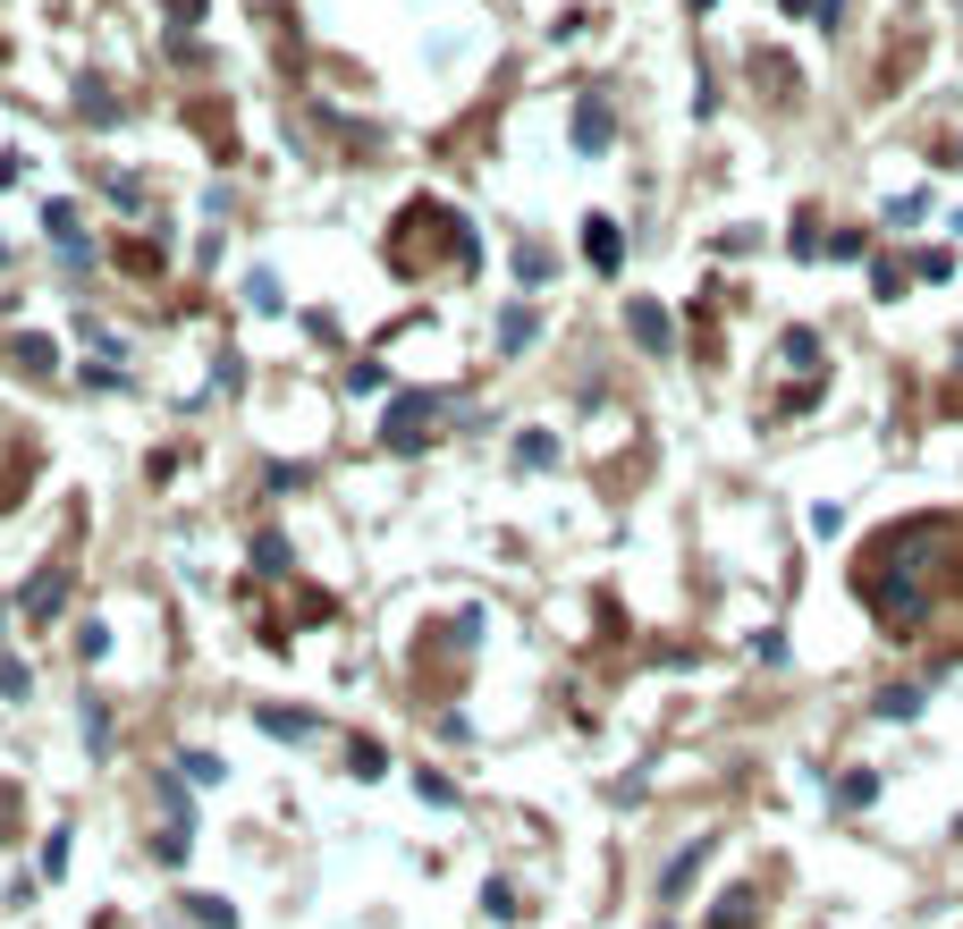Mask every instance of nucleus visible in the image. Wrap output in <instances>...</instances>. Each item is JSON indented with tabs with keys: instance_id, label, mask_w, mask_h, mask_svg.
<instances>
[{
	"instance_id": "obj_1",
	"label": "nucleus",
	"mask_w": 963,
	"mask_h": 929,
	"mask_svg": "<svg viewBox=\"0 0 963 929\" xmlns=\"http://www.w3.org/2000/svg\"><path fill=\"white\" fill-rule=\"evenodd\" d=\"M440 406H449L440 389H406V397H389L381 440H389V449H423V440H431V415H440Z\"/></svg>"
},
{
	"instance_id": "obj_2",
	"label": "nucleus",
	"mask_w": 963,
	"mask_h": 929,
	"mask_svg": "<svg viewBox=\"0 0 963 929\" xmlns=\"http://www.w3.org/2000/svg\"><path fill=\"white\" fill-rule=\"evenodd\" d=\"M626 330H634V347H651V355H668V347H676V321L659 313V305H642V296L626 305Z\"/></svg>"
},
{
	"instance_id": "obj_3",
	"label": "nucleus",
	"mask_w": 963,
	"mask_h": 929,
	"mask_svg": "<svg viewBox=\"0 0 963 929\" xmlns=\"http://www.w3.org/2000/svg\"><path fill=\"white\" fill-rule=\"evenodd\" d=\"M609 135H617L609 102H601V94H583V102H575V144H583V153H609Z\"/></svg>"
},
{
	"instance_id": "obj_4",
	"label": "nucleus",
	"mask_w": 963,
	"mask_h": 929,
	"mask_svg": "<svg viewBox=\"0 0 963 929\" xmlns=\"http://www.w3.org/2000/svg\"><path fill=\"white\" fill-rule=\"evenodd\" d=\"M702 862H710V836H693V845H685V854H676V862L659 870V904H676V896H685V888H693V870H702Z\"/></svg>"
},
{
	"instance_id": "obj_5",
	"label": "nucleus",
	"mask_w": 963,
	"mask_h": 929,
	"mask_svg": "<svg viewBox=\"0 0 963 929\" xmlns=\"http://www.w3.org/2000/svg\"><path fill=\"white\" fill-rule=\"evenodd\" d=\"M583 262H592V271H617V262H626V237H617V221H583Z\"/></svg>"
},
{
	"instance_id": "obj_6",
	"label": "nucleus",
	"mask_w": 963,
	"mask_h": 929,
	"mask_svg": "<svg viewBox=\"0 0 963 929\" xmlns=\"http://www.w3.org/2000/svg\"><path fill=\"white\" fill-rule=\"evenodd\" d=\"M271 736H288V743H305V736H321V718H305V710H254Z\"/></svg>"
},
{
	"instance_id": "obj_7",
	"label": "nucleus",
	"mask_w": 963,
	"mask_h": 929,
	"mask_svg": "<svg viewBox=\"0 0 963 929\" xmlns=\"http://www.w3.org/2000/svg\"><path fill=\"white\" fill-rule=\"evenodd\" d=\"M60 600H68V575H34L26 583V617H51Z\"/></svg>"
},
{
	"instance_id": "obj_8",
	"label": "nucleus",
	"mask_w": 963,
	"mask_h": 929,
	"mask_svg": "<svg viewBox=\"0 0 963 929\" xmlns=\"http://www.w3.org/2000/svg\"><path fill=\"white\" fill-rule=\"evenodd\" d=\"M879 718H922V684H888V693H879Z\"/></svg>"
},
{
	"instance_id": "obj_9",
	"label": "nucleus",
	"mask_w": 963,
	"mask_h": 929,
	"mask_svg": "<svg viewBox=\"0 0 963 929\" xmlns=\"http://www.w3.org/2000/svg\"><path fill=\"white\" fill-rule=\"evenodd\" d=\"M9 355H17L26 372H51V364H60V347H51V338H9Z\"/></svg>"
},
{
	"instance_id": "obj_10",
	"label": "nucleus",
	"mask_w": 963,
	"mask_h": 929,
	"mask_svg": "<svg viewBox=\"0 0 963 929\" xmlns=\"http://www.w3.org/2000/svg\"><path fill=\"white\" fill-rule=\"evenodd\" d=\"M533 330H542V321L524 313V305H508V313H499V347H524V338H533Z\"/></svg>"
},
{
	"instance_id": "obj_11",
	"label": "nucleus",
	"mask_w": 963,
	"mask_h": 929,
	"mask_svg": "<svg viewBox=\"0 0 963 929\" xmlns=\"http://www.w3.org/2000/svg\"><path fill=\"white\" fill-rule=\"evenodd\" d=\"M187 913H194L203 929H228V921H237V913H228V896H187Z\"/></svg>"
},
{
	"instance_id": "obj_12",
	"label": "nucleus",
	"mask_w": 963,
	"mask_h": 929,
	"mask_svg": "<svg viewBox=\"0 0 963 929\" xmlns=\"http://www.w3.org/2000/svg\"><path fill=\"white\" fill-rule=\"evenodd\" d=\"M482 913H490V921H515V888H508V879H490V888H482Z\"/></svg>"
},
{
	"instance_id": "obj_13",
	"label": "nucleus",
	"mask_w": 963,
	"mask_h": 929,
	"mask_svg": "<svg viewBox=\"0 0 963 929\" xmlns=\"http://www.w3.org/2000/svg\"><path fill=\"white\" fill-rule=\"evenodd\" d=\"M870 795H879V777H870V770H854V777H845V786H836V802H845V811H863Z\"/></svg>"
},
{
	"instance_id": "obj_14",
	"label": "nucleus",
	"mask_w": 963,
	"mask_h": 929,
	"mask_svg": "<svg viewBox=\"0 0 963 929\" xmlns=\"http://www.w3.org/2000/svg\"><path fill=\"white\" fill-rule=\"evenodd\" d=\"M254 558H262V575H288V541H280V533H262Z\"/></svg>"
},
{
	"instance_id": "obj_15",
	"label": "nucleus",
	"mask_w": 963,
	"mask_h": 929,
	"mask_svg": "<svg viewBox=\"0 0 963 929\" xmlns=\"http://www.w3.org/2000/svg\"><path fill=\"white\" fill-rule=\"evenodd\" d=\"M178 770H187V777H194V786H221V777H228V770H221V761H212V752H187V761H178Z\"/></svg>"
},
{
	"instance_id": "obj_16",
	"label": "nucleus",
	"mask_w": 963,
	"mask_h": 929,
	"mask_svg": "<svg viewBox=\"0 0 963 929\" xmlns=\"http://www.w3.org/2000/svg\"><path fill=\"white\" fill-rule=\"evenodd\" d=\"M777 355H786V364H820V338H811V330H786V347H777Z\"/></svg>"
},
{
	"instance_id": "obj_17",
	"label": "nucleus",
	"mask_w": 963,
	"mask_h": 929,
	"mask_svg": "<svg viewBox=\"0 0 963 929\" xmlns=\"http://www.w3.org/2000/svg\"><path fill=\"white\" fill-rule=\"evenodd\" d=\"M515 456H524V465H558V440H549V431H533V440H515Z\"/></svg>"
},
{
	"instance_id": "obj_18",
	"label": "nucleus",
	"mask_w": 963,
	"mask_h": 929,
	"mask_svg": "<svg viewBox=\"0 0 963 929\" xmlns=\"http://www.w3.org/2000/svg\"><path fill=\"white\" fill-rule=\"evenodd\" d=\"M744 921H752V896H744V888H736V896H718V929H744Z\"/></svg>"
},
{
	"instance_id": "obj_19",
	"label": "nucleus",
	"mask_w": 963,
	"mask_h": 929,
	"mask_svg": "<svg viewBox=\"0 0 963 929\" xmlns=\"http://www.w3.org/2000/svg\"><path fill=\"white\" fill-rule=\"evenodd\" d=\"M246 296H254L262 313H280V279H271V271H254V279H246Z\"/></svg>"
},
{
	"instance_id": "obj_20",
	"label": "nucleus",
	"mask_w": 963,
	"mask_h": 929,
	"mask_svg": "<svg viewBox=\"0 0 963 929\" xmlns=\"http://www.w3.org/2000/svg\"><path fill=\"white\" fill-rule=\"evenodd\" d=\"M68 870V829H51V845H43V879H60Z\"/></svg>"
},
{
	"instance_id": "obj_21",
	"label": "nucleus",
	"mask_w": 963,
	"mask_h": 929,
	"mask_svg": "<svg viewBox=\"0 0 963 929\" xmlns=\"http://www.w3.org/2000/svg\"><path fill=\"white\" fill-rule=\"evenodd\" d=\"M0 693H9V702H17V693H26V668H17V659H9V651H0Z\"/></svg>"
}]
</instances>
